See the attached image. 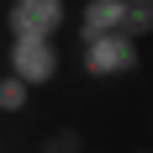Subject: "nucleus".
Segmentation results:
<instances>
[{
  "label": "nucleus",
  "mask_w": 153,
  "mask_h": 153,
  "mask_svg": "<svg viewBox=\"0 0 153 153\" xmlns=\"http://www.w3.org/2000/svg\"><path fill=\"white\" fill-rule=\"evenodd\" d=\"M79 69H85L90 79H122V74H137V69H143L137 37H127V32H106V37L79 42Z\"/></svg>",
  "instance_id": "obj_1"
},
{
  "label": "nucleus",
  "mask_w": 153,
  "mask_h": 153,
  "mask_svg": "<svg viewBox=\"0 0 153 153\" xmlns=\"http://www.w3.org/2000/svg\"><path fill=\"white\" fill-rule=\"evenodd\" d=\"M11 74L27 79L32 90H42V85H53L63 69V53H58V37H11Z\"/></svg>",
  "instance_id": "obj_2"
},
{
  "label": "nucleus",
  "mask_w": 153,
  "mask_h": 153,
  "mask_svg": "<svg viewBox=\"0 0 153 153\" xmlns=\"http://www.w3.org/2000/svg\"><path fill=\"white\" fill-rule=\"evenodd\" d=\"M69 21V0H11L5 32L11 37H58Z\"/></svg>",
  "instance_id": "obj_3"
},
{
  "label": "nucleus",
  "mask_w": 153,
  "mask_h": 153,
  "mask_svg": "<svg viewBox=\"0 0 153 153\" xmlns=\"http://www.w3.org/2000/svg\"><path fill=\"white\" fill-rule=\"evenodd\" d=\"M122 32V0H85L79 5V42Z\"/></svg>",
  "instance_id": "obj_4"
},
{
  "label": "nucleus",
  "mask_w": 153,
  "mask_h": 153,
  "mask_svg": "<svg viewBox=\"0 0 153 153\" xmlns=\"http://www.w3.org/2000/svg\"><path fill=\"white\" fill-rule=\"evenodd\" d=\"M122 32L127 37H153V0H122Z\"/></svg>",
  "instance_id": "obj_5"
},
{
  "label": "nucleus",
  "mask_w": 153,
  "mask_h": 153,
  "mask_svg": "<svg viewBox=\"0 0 153 153\" xmlns=\"http://www.w3.org/2000/svg\"><path fill=\"white\" fill-rule=\"evenodd\" d=\"M27 106H32V85L5 69V74H0V111H5V116H21Z\"/></svg>",
  "instance_id": "obj_6"
},
{
  "label": "nucleus",
  "mask_w": 153,
  "mask_h": 153,
  "mask_svg": "<svg viewBox=\"0 0 153 153\" xmlns=\"http://www.w3.org/2000/svg\"><path fill=\"white\" fill-rule=\"evenodd\" d=\"M42 153H85V137H79L74 127H58V132H48Z\"/></svg>",
  "instance_id": "obj_7"
},
{
  "label": "nucleus",
  "mask_w": 153,
  "mask_h": 153,
  "mask_svg": "<svg viewBox=\"0 0 153 153\" xmlns=\"http://www.w3.org/2000/svg\"><path fill=\"white\" fill-rule=\"evenodd\" d=\"M132 153H153V148H132Z\"/></svg>",
  "instance_id": "obj_8"
}]
</instances>
